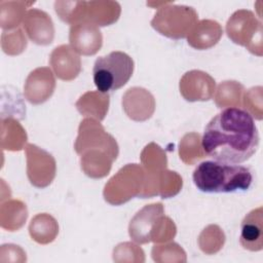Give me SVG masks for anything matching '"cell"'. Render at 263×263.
Wrapping results in <instances>:
<instances>
[{
	"mask_svg": "<svg viewBox=\"0 0 263 263\" xmlns=\"http://www.w3.org/2000/svg\"><path fill=\"white\" fill-rule=\"evenodd\" d=\"M145 183L143 166L128 163L121 167L105 185L103 195L112 205H120L139 196Z\"/></svg>",
	"mask_w": 263,
	"mask_h": 263,
	"instance_id": "cell-6",
	"label": "cell"
},
{
	"mask_svg": "<svg viewBox=\"0 0 263 263\" xmlns=\"http://www.w3.org/2000/svg\"><path fill=\"white\" fill-rule=\"evenodd\" d=\"M27 47V39L22 30L16 29L12 32L2 33V49L10 55L20 54Z\"/></svg>",
	"mask_w": 263,
	"mask_h": 263,
	"instance_id": "cell-31",
	"label": "cell"
},
{
	"mask_svg": "<svg viewBox=\"0 0 263 263\" xmlns=\"http://www.w3.org/2000/svg\"><path fill=\"white\" fill-rule=\"evenodd\" d=\"M110 97L108 93L97 91H87L76 102L77 110L84 116H91L99 121L103 120L109 109Z\"/></svg>",
	"mask_w": 263,
	"mask_h": 263,
	"instance_id": "cell-21",
	"label": "cell"
},
{
	"mask_svg": "<svg viewBox=\"0 0 263 263\" xmlns=\"http://www.w3.org/2000/svg\"><path fill=\"white\" fill-rule=\"evenodd\" d=\"M179 155L181 160L188 164H194L199 159L206 157L201 146V138L197 133L186 134L179 145Z\"/></svg>",
	"mask_w": 263,
	"mask_h": 263,
	"instance_id": "cell-26",
	"label": "cell"
},
{
	"mask_svg": "<svg viewBox=\"0 0 263 263\" xmlns=\"http://www.w3.org/2000/svg\"><path fill=\"white\" fill-rule=\"evenodd\" d=\"M243 90V85L237 81L227 80L221 82L214 96L216 106L218 108H239V106L241 105Z\"/></svg>",
	"mask_w": 263,
	"mask_h": 263,
	"instance_id": "cell-23",
	"label": "cell"
},
{
	"mask_svg": "<svg viewBox=\"0 0 263 263\" xmlns=\"http://www.w3.org/2000/svg\"><path fill=\"white\" fill-rule=\"evenodd\" d=\"M49 65L55 76L64 81L75 79L81 71L80 57L68 44H62L51 51Z\"/></svg>",
	"mask_w": 263,
	"mask_h": 263,
	"instance_id": "cell-16",
	"label": "cell"
},
{
	"mask_svg": "<svg viewBox=\"0 0 263 263\" xmlns=\"http://www.w3.org/2000/svg\"><path fill=\"white\" fill-rule=\"evenodd\" d=\"M141 161L145 173H158L166 168L167 160L164 151L155 143L147 145L141 153Z\"/></svg>",
	"mask_w": 263,
	"mask_h": 263,
	"instance_id": "cell-28",
	"label": "cell"
},
{
	"mask_svg": "<svg viewBox=\"0 0 263 263\" xmlns=\"http://www.w3.org/2000/svg\"><path fill=\"white\" fill-rule=\"evenodd\" d=\"M23 27L29 39L38 45H48L53 41V22L43 10L37 8L27 10L24 16Z\"/></svg>",
	"mask_w": 263,
	"mask_h": 263,
	"instance_id": "cell-13",
	"label": "cell"
},
{
	"mask_svg": "<svg viewBox=\"0 0 263 263\" xmlns=\"http://www.w3.org/2000/svg\"><path fill=\"white\" fill-rule=\"evenodd\" d=\"M71 47L80 54H96L103 44V35L96 25L79 23L71 26L69 32Z\"/></svg>",
	"mask_w": 263,
	"mask_h": 263,
	"instance_id": "cell-14",
	"label": "cell"
},
{
	"mask_svg": "<svg viewBox=\"0 0 263 263\" xmlns=\"http://www.w3.org/2000/svg\"><path fill=\"white\" fill-rule=\"evenodd\" d=\"M177 227L174 221L164 215L161 202L146 204L133 217L128 225L130 238L140 245L165 242L175 237Z\"/></svg>",
	"mask_w": 263,
	"mask_h": 263,
	"instance_id": "cell-3",
	"label": "cell"
},
{
	"mask_svg": "<svg viewBox=\"0 0 263 263\" xmlns=\"http://www.w3.org/2000/svg\"><path fill=\"white\" fill-rule=\"evenodd\" d=\"M74 149L77 154L88 149H102L109 153L114 160L119 153L115 139L105 130L99 121L92 118H85L80 122Z\"/></svg>",
	"mask_w": 263,
	"mask_h": 263,
	"instance_id": "cell-8",
	"label": "cell"
},
{
	"mask_svg": "<svg viewBox=\"0 0 263 263\" xmlns=\"http://www.w3.org/2000/svg\"><path fill=\"white\" fill-rule=\"evenodd\" d=\"M55 79L52 71L47 67H39L33 70L24 84V96L33 105L46 102L53 93Z\"/></svg>",
	"mask_w": 263,
	"mask_h": 263,
	"instance_id": "cell-12",
	"label": "cell"
},
{
	"mask_svg": "<svg viewBox=\"0 0 263 263\" xmlns=\"http://www.w3.org/2000/svg\"><path fill=\"white\" fill-rule=\"evenodd\" d=\"M79 155L81 170L86 176L93 179L106 177L114 161V158L102 149H88Z\"/></svg>",
	"mask_w": 263,
	"mask_h": 263,
	"instance_id": "cell-20",
	"label": "cell"
},
{
	"mask_svg": "<svg viewBox=\"0 0 263 263\" xmlns=\"http://www.w3.org/2000/svg\"><path fill=\"white\" fill-rule=\"evenodd\" d=\"M226 33L235 44L245 46L253 54L262 55V23L253 11L236 10L226 23Z\"/></svg>",
	"mask_w": 263,
	"mask_h": 263,
	"instance_id": "cell-7",
	"label": "cell"
},
{
	"mask_svg": "<svg viewBox=\"0 0 263 263\" xmlns=\"http://www.w3.org/2000/svg\"><path fill=\"white\" fill-rule=\"evenodd\" d=\"M243 99V106L246 111L258 120H261L262 115V87L256 86L250 88Z\"/></svg>",
	"mask_w": 263,
	"mask_h": 263,
	"instance_id": "cell-32",
	"label": "cell"
},
{
	"mask_svg": "<svg viewBox=\"0 0 263 263\" xmlns=\"http://www.w3.org/2000/svg\"><path fill=\"white\" fill-rule=\"evenodd\" d=\"M122 108L125 114L135 121L149 119L155 110L152 93L143 87H130L122 97Z\"/></svg>",
	"mask_w": 263,
	"mask_h": 263,
	"instance_id": "cell-15",
	"label": "cell"
},
{
	"mask_svg": "<svg viewBox=\"0 0 263 263\" xmlns=\"http://www.w3.org/2000/svg\"><path fill=\"white\" fill-rule=\"evenodd\" d=\"M259 133L254 118L246 110L231 107L222 110L206 124L201 146L205 154L226 163L250 159L259 147Z\"/></svg>",
	"mask_w": 263,
	"mask_h": 263,
	"instance_id": "cell-1",
	"label": "cell"
},
{
	"mask_svg": "<svg viewBox=\"0 0 263 263\" xmlns=\"http://www.w3.org/2000/svg\"><path fill=\"white\" fill-rule=\"evenodd\" d=\"M225 242V234L218 225H209L198 237L200 250L205 254H215L221 250Z\"/></svg>",
	"mask_w": 263,
	"mask_h": 263,
	"instance_id": "cell-30",
	"label": "cell"
},
{
	"mask_svg": "<svg viewBox=\"0 0 263 263\" xmlns=\"http://www.w3.org/2000/svg\"><path fill=\"white\" fill-rule=\"evenodd\" d=\"M182 185V178L176 172L164 168L158 173H145V183L139 197L159 195L161 198H170L180 192Z\"/></svg>",
	"mask_w": 263,
	"mask_h": 263,
	"instance_id": "cell-11",
	"label": "cell"
},
{
	"mask_svg": "<svg viewBox=\"0 0 263 263\" xmlns=\"http://www.w3.org/2000/svg\"><path fill=\"white\" fill-rule=\"evenodd\" d=\"M29 233L36 242L46 245L53 241L57 237L59 225L57 220L49 214H38L30 222Z\"/></svg>",
	"mask_w": 263,
	"mask_h": 263,
	"instance_id": "cell-22",
	"label": "cell"
},
{
	"mask_svg": "<svg viewBox=\"0 0 263 263\" xmlns=\"http://www.w3.org/2000/svg\"><path fill=\"white\" fill-rule=\"evenodd\" d=\"M193 182L206 193H229L248 190L253 182L249 167L218 160H205L194 170Z\"/></svg>",
	"mask_w": 263,
	"mask_h": 263,
	"instance_id": "cell-2",
	"label": "cell"
},
{
	"mask_svg": "<svg viewBox=\"0 0 263 263\" xmlns=\"http://www.w3.org/2000/svg\"><path fill=\"white\" fill-rule=\"evenodd\" d=\"M2 148L10 151H20L27 142V134L23 126L14 119H2Z\"/></svg>",
	"mask_w": 263,
	"mask_h": 263,
	"instance_id": "cell-25",
	"label": "cell"
},
{
	"mask_svg": "<svg viewBox=\"0 0 263 263\" xmlns=\"http://www.w3.org/2000/svg\"><path fill=\"white\" fill-rule=\"evenodd\" d=\"M133 59L123 51H112L99 57L92 68L93 82L98 90L104 93L124 86L134 73Z\"/></svg>",
	"mask_w": 263,
	"mask_h": 263,
	"instance_id": "cell-4",
	"label": "cell"
},
{
	"mask_svg": "<svg viewBox=\"0 0 263 263\" xmlns=\"http://www.w3.org/2000/svg\"><path fill=\"white\" fill-rule=\"evenodd\" d=\"M222 35V26L217 21L201 20L196 22L188 33L187 42L195 49L204 50L215 46Z\"/></svg>",
	"mask_w": 263,
	"mask_h": 263,
	"instance_id": "cell-18",
	"label": "cell"
},
{
	"mask_svg": "<svg viewBox=\"0 0 263 263\" xmlns=\"http://www.w3.org/2000/svg\"><path fill=\"white\" fill-rule=\"evenodd\" d=\"M197 18L198 14L193 7L164 2L158 7L150 24L159 34L178 40L187 37Z\"/></svg>",
	"mask_w": 263,
	"mask_h": 263,
	"instance_id": "cell-5",
	"label": "cell"
},
{
	"mask_svg": "<svg viewBox=\"0 0 263 263\" xmlns=\"http://www.w3.org/2000/svg\"><path fill=\"white\" fill-rule=\"evenodd\" d=\"M86 1H55L54 10L59 17L73 26L83 22Z\"/></svg>",
	"mask_w": 263,
	"mask_h": 263,
	"instance_id": "cell-29",
	"label": "cell"
},
{
	"mask_svg": "<svg viewBox=\"0 0 263 263\" xmlns=\"http://www.w3.org/2000/svg\"><path fill=\"white\" fill-rule=\"evenodd\" d=\"M25 152L27 158V176L30 183L37 188L49 186L57 173L54 157L34 144H27L25 146Z\"/></svg>",
	"mask_w": 263,
	"mask_h": 263,
	"instance_id": "cell-9",
	"label": "cell"
},
{
	"mask_svg": "<svg viewBox=\"0 0 263 263\" xmlns=\"http://www.w3.org/2000/svg\"><path fill=\"white\" fill-rule=\"evenodd\" d=\"M179 88L182 97L188 102H205L213 98L216 81L206 72L191 70L180 79Z\"/></svg>",
	"mask_w": 263,
	"mask_h": 263,
	"instance_id": "cell-10",
	"label": "cell"
},
{
	"mask_svg": "<svg viewBox=\"0 0 263 263\" xmlns=\"http://www.w3.org/2000/svg\"><path fill=\"white\" fill-rule=\"evenodd\" d=\"M120 12V4L116 1H86L83 23L97 27L110 26L119 18Z\"/></svg>",
	"mask_w": 263,
	"mask_h": 263,
	"instance_id": "cell-19",
	"label": "cell"
},
{
	"mask_svg": "<svg viewBox=\"0 0 263 263\" xmlns=\"http://www.w3.org/2000/svg\"><path fill=\"white\" fill-rule=\"evenodd\" d=\"M262 206L252 210L241 221L240 246L248 251L258 252L263 249V226Z\"/></svg>",
	"mask_w": 263,
	"mask_h": 263,
	"instance_id": "cell-17",
	"label": "cell"
},
{
	"mask_svg": "<svg viewBox=\"0 0 263 263\" xmlns=\"http://www.w3.org/2000/svg\"><path fill=\"white\" fill-rule=\"evenodd\" d=\"M1 211L8 213L7 217H1V226L8 231L20 229L28 217L26 204L20 200H9L6 203H2Z\"/></svg>",
	"mask_w": 263,
	"mask_h": 263,
	"instance_id": "cell-27",
	"label": "cell"
},
{
	"mask_svg": "<svg viewBox=\"0 0 263 263\" xmlns=\"http://www.w3.org/2000/svg\"><path fill=\"white\" fill-rule=\"evenodd\" d=\"M34 2L24 1H1L0 7V25L3 30H11L17 28L24 21L26 8Z\"/></svg>",
	"mask_w": 263,
	"mask_h": 263,
	"instance_id": "cell-24",
	"label": "cell"
}]
</instances>
